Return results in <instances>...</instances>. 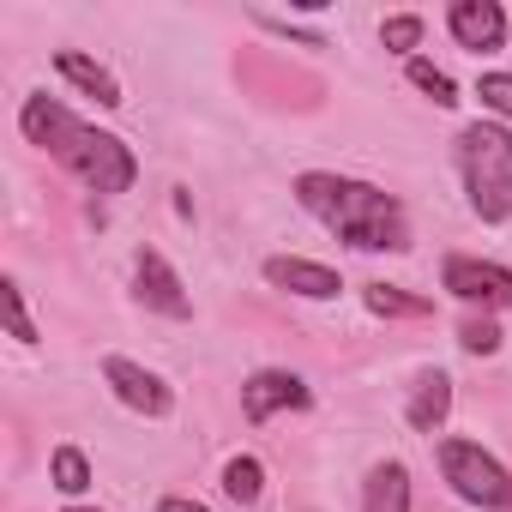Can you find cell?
<instances>
[{
	"instance_id": "20",
	"label": "cell",
	"mask_w": 512,
	"mask_h": 512,
	"mask_svg": "<svg viewBox=\"0 0 512 512\" xmlns=\"http://www.w3.org/2000/svg\"><path fill=\"white\" fill-rule=\"evenodd\" d=\"M422 31H428V25H422L416 13H398V19H386V25H380V43H386L392 55H410V49L422 43Z\"/></svg>"
},
{
	"instance_id": "14",
	"label": "cell",
	"mask_w": 512,
	"mask_h": 512,
	"mask_svg": "<svg viewBox=\"0 0 512 512\" xmlns=\"http://www.w3.org/2000/svg\"><path fill=\"white\" fill-rule=\"evenodd\" d=\"M362 302H368V314H380V320H428V314H434L428 296H404V290H392V284H368Z\"/></svg>"
},
{
	"instance_id": "18",
	"label": "cell",
	"mask_w": 512,
	"mask_h": 512,
	"mask_svg": "<svg viewBox=\"0 0 512 512\" xmlns=\"http://www.w3.org/2000/svg\"><path fill=\"white\" fill-rule=\"evenodd\" d=\"M500 338H506V332L494 326V314H470V320L458 326V344H464L470 356H494V350H500Z\"/></svg>"
},
{
	"instance_id": "16",
	"label": "cell",
	"mask_w": 512,
	"mask_h": 512,
	"mask_svg": "<svg viewBox=\"0 0 512 512\" xmlns=\"http://www.w3.org/2000/svg\"><path fill=\"white\" fill-rule=\"evenodd\" d=\"M404 73H410V85H416V91H422L434 109H452V103H458V85H452V73H440L434 61L410 55V61H404Z\"/></svg>"
},
{
	"instance_id": "17",
	"label": "cell",
	"mask_w": 512,
	"mask_h": 512,
	"mask_svg": "<svg viewBox=\"0 0 512 512\" xmlns=\"http://www.w3.org/2000/svg\"><path fill=\"white\" fill-rule=\"evenodd\" d=\"M49 482H55L61 494H85V488H91V458H85L79 446H55V452H49Z\"/></svg>"
},
{
	"instance_id": "12",
	"label": "cell",
	"mask_w": 512,
	"mask_h": 512,
	"mask_svg": "<svg viewBox=\"0 0 512 512\" xmlns=\"http://www.w3.org/2000/svg\"><path fill=\"white\" fill-rule=\"evenodd\" d=\"M446 416H452V380H446L440 368H428V374L416 380V392H410V410H404V422H410L416 434H434Z\"/></svg>"
},
{
	"instance_id": "13",
	"label": "cell",
	"mask_w": 512,
	"mask_h": 512,
	"mask_svg": "<svg viewBox=\"0 0 512 512\" xmlns=\"http://www.w3.org/2000/svg\"><path fill=\"white\" fill-rule=\"evenodd\" d=\"M368 512H410V470L398 458L368 470Z\"/></svg>"
},
{
	"instance_id": "15",
	"label": "cell",
	"mask_w": 512,
	"mask_h": 512,
	"mask_svg": "<svg viewBox=\"0 0 512 512\" xmlns=\"http://www.w3.org/2000/svg\"><path fill=\"white\" fill-rule=\"evenodd\" d=\"M223 494H229L235 506H253V500H260V494H266V464H260V458H253V452H241V458H229V464H223Z\"/></svg>"
},
{
	"instance_id": "5",
	"label": "cell",
	"mask_w": 512,
	"mask_h": 512,
	"mask_svg": "<svg viewBox=\"0 0 512 512\" xmlns=\"http://www.w3.org/2000/svg\"><path fill=\"white\" fill-rule=\"evenodd\" d=\"M440 290L482 308V314H500L512 308V272L494 266V260H470V253H446V266H440Z\"/></svg>"
},
{
	"instance_id": "1",
	"label": "cell",
	"mask_w": 512,
	"mask_h": 512,
	"mask_svg": "<svg viewBox=\"0 0 512 512\" xmlns=\"http://www.w3.org/2000/svg\"><path fill=\"white\" fill-rule=\"evenodd\" d=\"M19 127H25V139H31V145H43L61 169H73L91 193H127V187H133V175H139L133 151H127L115 133H103V127L79 121V115H73L67 103H55L49 91H31V97H25Z\"/></svg>"
},
{
	"instance_id": "23",
	"label": "cell",
	"mask_w": 512,
	"mask_h": 512,
	"mask_svg": "<svg viewBox=\"0 0 512 512\" xmlns=\"http://www.w3.org/2000/svg\"><path fill=\"white\" fill-rule=\"evenodd\" d=\"M67 512H91V506H67Z\"/></svg>"
},
{
	"instance_id": "3",
	"label": "cell",
	"mask_w": 512,
	"mask_h": 512,
	"mask_svg": "<svg viewBox=\"0 0 512 512\" xmlns=\"http://www.w3.org/2000/svg\"><path fill=\"white\" fill-rule=\"evenodd\" d=\"M458 175L470 193V211L482 223H506L512 217V127L500 121H476L458 133Z\"/></svg>"
},
{
	"instance_id": "4",
	"label": "cell",
	"mask_w": 512,
	"mask_h": 512,
	"mask_svg": "<svg viewBox=\"0 0 512 512\" xmlns=\"http://www.w3.org/2000/svg\"><path fill=\"white\" fill-rule=\"evenodd\" d=\"M440 470L458 500H470L482 512H512V470L494 452H482L476 440H440Z\"/></svg>"
},
{
	"instance_id": "10",
	"label": "cell",
	"mask_w": 512,
	"mask_h": 512,
	"mask_svg": "<svg viewBox=\"0 0 512 512\" xmlns=\"http://www.w3.org/2000/svg\"><path fill=\"white\" fill-rule=\"evenodd\" d=\"M266 284L272 290H290V296H308V302H332L344 290V278L320 260H290V253H278V260H266Z\"/></svg>"
},
{
	"instance_id": "19",
	"label": "cell",
	"mask_w": 512,
	"mask_h": 512,
	"mask_svg": "<svg viewBox=\"0 0 512 512\" xmlns=\"http://www.w3.org/2000/svg\"><path fill=\"white\" fill-rule=\"evenodd\" d=\"M476 97L494 121H512V73H482L476 79Z\"/></svg>"
},
{
	"instance_id": "8",
	"label": "cell",
	"mask_w": 512,
	"mask_h": 512,
	"mask_svg": "<svg viewBox=\"0 0 512 512\" xmlns=\"http://www.w3.org/2000/svg\"><path fill=\"white\" fill-rule=\"evenodd\" d=\"M133 278H139V302L163 320H193V296L181 290L175 266L163 260L157 247H139V260H133Z\"/></svg>"
},
{
	"instance_id": "11",
	"label": "cell",
	"mask_w": 512,
	"mask_h": 512,
	"mask_svg": "<svg viewBox=\"0 0 512 512\" xmlns=\"http://www.w3.org/2000/svg\"><path fill=\"white\" fill-rule=\"evenodd\" d=\"M55 67H61V79H67V85H79V91H85V97H97L103 109H121V79H115L109 67H97L91 55L61 49V55H55Z\"/></svg>"
},
{
	"instance_id": "22",
	"label": "cell",
	"mask_w": 512,
	"mask_h": 512,
	"mask_svg": "<svg viewBox=\"0 0 512 512\" xmlns=\"http://www.w3.org/2000/svg\"><path fill=\"white\" fill-rule=\"evenodd\" d=\"M157 512H211V506H199V500H187V494H169Z\"/></svg>"
},
{
	"instance_id": "21",
	"label": "cell",
	"mask_w": 512,
	"mask_h": 512,
	"mask_svg": "<svg viewBox=\"0 0 512 512\" xmlns=\"http://www.w3.org/2000/svg\"><path fill=\"white\" fill-rule=\"evenodd\" d=\"M0 296H7V320H13V338H19V344H37V326H31V314H25V290L7 278V284H0Z\"/></svg>"
},
{
	"instance_id": "2",
	"label": "cell",
	"mask_w": 512,
	"mask_h": 512,
	"mask_svg": "<svg viewBox=\"0 0 512 512\" xmlns=\"http://www.w3.org/2000/svg\"><path fill=\"white\" fill-rule=\"evenodd\" d=\"M296 199L308 217H320L338 241H350L362 253H410V217L374 181L308 169V175H296Z\"/></svg>"
},
{
	"instance_id": "9",
	"label": "cell",
	"mask_w": 512,
	"mask_h": 512,
	"mask_svg": "<svg viewBox=\"0 0 512 512\" xmlns=\"http://www.w3.org/2000/svg\"><path fill=\"white\" fill-rule=\"evenodd\" d=\"M446 31H452V43L458 49H470V55H494L500 43H506V13L494 7V0H452L446 7Z\"/></svg>"
},
{
	"instance_id": "6",
	"label": "cell",
	"mask_w": 512,
	"mask_h": 512,
	"mask_svg": "<svg viewBox=\"0 0 512 512\" xmlns=\"http://www.w3.org/2000/svg\"><path fill=\"white\" fill-rule=\"evenodd\" d=\"M308 404H314V392L290 368H260V374H247V386H241V416L253 428L272 422L278 410H308Z\"/></svg>"
},
{
	"instance_id": "7",
	"label": "cell",
	"mask_w": 512,
	"mask_h": 512,
	"mask_svg": "<svg viewBox=\"0 0 512 512\" xmlns=\"http://www.w3.org/2000/svg\"><path fill=\"white\" fill-rule=\"evenodd\" d=\"M103 380H109V392H115L127 410H139V416H169V410H175L169 380L151 374V368H139V362H127V356H103Z\"/></svg>"
}]
</instances>
